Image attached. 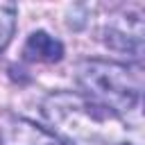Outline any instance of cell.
<instances>
[{
	"instance_id": "cell-1",
	"label": "cell",
	"mask_w": 145,
	"mask_h": 145,
	"mask_svg": "<svg viewBox=\"0 0 145 145\" xmlns=\"http://www.w3.org/2000/svg\"><path fill=\"white\" fill-rule=\"evenodd\" d=\"M43 116L66 145H143L140 125L70 91L43 100Z\"/></svg>"
},
{
	"instance_id": "cell-3",
	"label": "cell",
	"mask_w": 145,
	"mask_h": 145,
	"mask_svg": "<svg viewBox=\"0 0 145 145\" xmlns=\"http://www.w3.org/2000/svg\"><path fill=\"white\" fill-rule=\"evenodd\" d=\"M102 41L116 50L127 52L134 59L143 57V18L138 11H120L111 16L104 25Z\"/></svg>"
},
{
	"instance_id": "cell-6",
	"label": "cell",
	"mask_w": 145,
	"mask_h": 145,
	"mask_svg": "<svg viewBox=\"0 0 145 145\" xmlns=\"http://www.w3.org/2000/svg\"><path fill=\"white\" fill-rule=\"evenodd\" d=\"M16 5L11 2H0V50L7 48V43L11 41L14 36V29H16Z\"/></svg>"
},
{
	"instance_id": "cell-4",
	"label": "cell",
	"mask_w": 145,
	"mask_h": 145,
	"mask_svg": "<svg viewBox=\"0 0 145 145\" xmlns=\"http://www.w3.org/2000/svg\"><path fill=\"white\" fill-rule=\"evenodd\" d=\"M0 145H66L50 129L23 118L5 116L0 122Z\"/></svg>"
},
{
	"instance_id": "cell-5",
	"label": "cell",
	"mask_w": 145,
	"mask_h": 145,
	"mask_svg": "<svg viewBox=\"0 0 145 145\" xmlns=\"http://www.w3.org/2000/svg\"><path fill=\"white\" fill-rule=\"evenodd\" d=\"M23 57L27 61H43V63H57L63 57V45L59 39L50 36L48 32L39 29L32 32L23 45Z\"/></svg>"
},
{
	"instance_id": "cell-2",
	"label": "cell",
	"mask_w": 145,
	"mask_h": 145,
	"mask_svg": "<svg viewBox=\"0 0 145 145\" xmlns=\"http://www.w3.org/2000/svg\"><path fill=\"white\" fill-rule=\"evenodd\" d=\"M75 82L82 91L79 95L91 102L111 109L125 120L138 116L143 97L140 68L106 59H84L75 66Z\"/></svg>"
}]
</instances>
